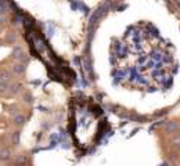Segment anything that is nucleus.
<instances>
[{
  "label": "nucleus",
  "mask_w": 180,
  "mask_h": 166,
  "mask_svg": "<svg viewBox=\"0 0 180 166\" xmlns=\"http://www.w3.org/2000/svg\"><path fill=\"white\" fill-rule=\"evenodd\" d=\"M179 129V123L177 122H168L165 124V132L166 133H175Z\"/></svg>",
  "instance_id": "obj_1"
},
{
  "label": "nucleus",
  "mask_w": 180,
  "mask_h": 166,
  "mask_svg": "<svg viewBox=\"0 0 180 166\" xmlns=\"http://www.w3.org/2000/svg\"><path fill=\"white\" fill-rule=\"evenodd\" d=\"M13 56L17 58V60H21L22 61V58H25V54H24V51H22V49L21 47H14V50H13Z\"/></svg>",
  "instance_id": "obj_2"
},
{
  "label": "nucleus",
  "mask_w": 180,
  "mask_h": 166,
  "mask_svg": "<svg viewBox=\"0 0 180 166\" xmlns=\"http://www.w3.org/2000/svg\"><path fill=\"white\" fill-rule=\"evenodd\" d=\"M11 156V152L10 150H7V148H4V150H0V161H8Z\"/></svg>",
  "instance_id": "obj_3"
},
{
  "label": "nucleus",
  "mask_w": 180,
  "mask_h": 166,
  "mask_svg": "<svg viewBox=\"0 0 180 166\" xmlns=\"http://www.w3.org/2000/svg\"><path fill=\"white\" fill-rule=\"evenodd\" d=\"M25 116H24V115H15V118H14V123L17 124V126H22V124L25 123Z\"/></svg>",
  "instance_id": "obj_4"
},
{
  "label": "nucleus",
  "mask_w": 180,
  "mask_h": 166,
  "mask_svg": "<svg viewBox=\"0 0 180 166\" xmlns=\"http://www.w3.org/2000/svg\"><path fill=\"white\" fill-rule=\"evenodd\" d=\"M24 69H25V65H24V64H15V65L13 67V71H14V73H17V75H21V73L24 72Z\"/></svg>",
  "instance_id": "obj_5"
},
{
  "label": "nucleus",
  "mask_w": 180,
  "mask_h": 166,
  "mask_svg": "<svg viewBox=\"0 0 180 166\" xmlns=\"http://www.w3.org/2000/svg\"><path fill=\"white\" fill-rule=\"evenodd\" d=\"M11 78V75L8 71H6V69H3V71H0V80H3V82H8V79Z\"/></svg>",
  "instance_id": "obj_6"
},
{
  "label": "nucleus",
  "mask_w": 180,
  "mask_h": 166,
  "mask_svg": "<svg viewBox=\"0 0 180 166\" xmlns=\"http://www.w3.org/2000/svg\"><path fill=\"white\" fill-rule=\"evenodd\" d=\"M8 89H10L8 82H3V80H0V93H6Z\"/></svg>",
  "instance_id": "obj_7"
},
{
  "label": "nucleus",
  "mask_w": 180,
  "mask_h": 166,
  "mask_svg": "<svg viewBox=\"0 0 180 166\" xmlns=\"http://www.w3.org/2000/svg\"><path fill=\"white\" fill-rule=\"evenodd\" d=\"M7 13V4L4 0H0V15H3Z\"/></svg>",
  "instance_id": "obj_8"
},
{
  "label": "nucleus",
  "mask_w": 180,
  "mask_h": 166,
  "mask_svg": "<svg viewBox=\"0 0 180 166\" xmlns=\"http://www.w3.org/2000/svg\"><path fill=\"white\" fill-rule=\"evenodd\" d=\"M21 89H22V84H21V83H17V84H14V86H11L10 90H11V91H13L14 94H17L18 91H20V90H21Z\"/></svg>",
  "instance_id": "obj_9"
},
{
  "label": "nucleus",
  "mask_w": 180,
  "mask_h": 166,
  "mask_svg": "<svg viewBox=\"0 0 180 166\" xmlns=\"http://www.w3.org/2000/svg\"><path fill=\"white\" fill-rule=\"evenodd\" d=\"M25 162H27V156H25V155H20V156H18V161H17V163H18V165H24Z\"/></svg>",
  "instance_id": "obj_10"
},
{
  "label": "nucleus",
  "mask_w": 180,
  "mask_h": 166,
  "mask_svg": "<svg viewBox=\"0 0 180 166\" xmlns=\"http://www.w3.org/2000/svg\"><path fill=\"white\" fill-rule=\"evenodd\" d=\"M172 144L175 145L176 148H180V136L179 137H175V139L172 140Z\"/></svg>",
  "instance_id": "obj_11"
},
{
  "label": "nucleus",
  "mask_w": 180,
  "mask_h": 166,
  "mask_svg": "<svg viewBox=\"0 0 180 166\" xmlns=\"http://www.w3.org/2000/svg\"><path fill=\"white\" fill-rule=\"evenodd\" d=\"M18 137H20V132H15V134H14V143H18Z\"/></svg>",
  "instance_id": "obj_12"
},
{
  "label": "nucleus",
  "mask_w": 180,
  "mask_h": 166,
  "mask_svg": "<svg viewBox=\"0 0 180 166\" xmlns=\"http://www.w3.org/2000/svg\"><path fill=\"white\" fill-rule=\"evenodd\" d=\"M8 40L15 42V35H10V36H8Z\"/></svg>",
  "instance_id": "obj_13"
}]
</instances>
